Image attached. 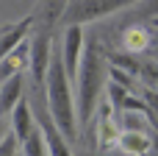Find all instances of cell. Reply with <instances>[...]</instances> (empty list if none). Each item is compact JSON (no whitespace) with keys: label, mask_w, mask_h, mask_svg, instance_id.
<instances>
[{"label":"cell","mask_w":158,"mask_h":156,"mask_svg":"<svg viewBox=\"0 0 158 156\" xmlns=\"http://www.w3.org/2000/svg\"><path fill=\"white\" fill-rule=\"evenodd\" d=\"M78 95H75V114L81 123H89L94 117L97 100L106 89L108 81V59L103 53V47L97 45V39H89L83 45V56H81V67H78Z\"/></svg>","instance_id":"cell-1"},{"label":"cell","mask_w":158,"mask_h":156,"mask_svg":"<svg viewBox=\"0 0 158 156\" xmlns=\"http://www.w3.org/2000/svg\"><path fill=\"white\" fill-rule=\"evenodd\" d=\"M47 114L56 123V128L64 134L67 142H72L78 137V114H75V95H72V84L64 73V61H61V50H53L50 56V67H47Z\"/></svg>","instance_id":"cell-2"},{"label":"cell","mask_w":158,"mask_h":156,"mask_svg":"<svg viewBox=\"0 0 158 156\" xmlns=\"http://www.w3.org/2000/svg\"><path fill=\"white\" fill-rule=\"evenodd\" d=\"M122 6L128 3H119V0H92V3H67L61 20L69 25H81V22H89V20H100V17H108L114 11H119Z\"/></svg>","instance_id":"cell-3"},{"label":"cell","mask_w":158,"mask_h":156,"mask_svg":"<svg viewBox=\"0 0 158 156\" xmlns=\"http://www.w3.org/2000/svg\"><path fill=\"white\" fill-rule=\"evenodd\" d=\"M61 61H64V73L69 78V84L78 78V67H81V56H83V28L81 25H69L61 36Z\"/></svg>","instance_id":"cell-4"},{"label":"cell","mask_w":158,"mask_h":156,"mask_svg":"<svg viewBox=\"0 0 158 156\" xmlns=\"http://www.w3.org/2000/svg\"><path fill=\"white\" fill-rule=\"evenodd\" d=\"M50 56H53V42L47 33H36L31 42V78L36 87H42L47 81V67H50Z\"/></svg>","instance_id":"cell-5"},{"label":"cell","mask_w":158,"mask_h":156,"mask_svg":"<svg viewBox=\"0 0 158 156\" xmlns=\"http://www.w3.org/2000/svg\"><path fill=\"white\" fill-rule=\"evenodd\" d=\"M31 25H33V14H25L22 20L8 22L6 28H0V61H3L11 50H17V47L25 42V36H28Z\"/></svg>","instance_id":"cell-6"},{"label":"cell","mask_w":158,"mask_h":156,"mask_svg":"<svg viewBox=\"0 0 158 156\" xmlns=\"http://www.w3.org/2000/svg\"><path fill=\"white\" fill-rule=\"evenodd\" d=\"M25 67H31V42H22L17 50H11L3 61H0V84L14 78V75H22Z\"/></svg>","instance_id":"cell-7"},{"label":"cell","mask_w":158,"mask_h":156,"mask_svg":"<svg viewBox=\"0 0 158 156\" xmlns=\"http://www.w3.org/2000/svg\"><path fill=\"white\" fill-rule=\"evenodd\" d=\"M39 131H42V137H44V145H47V156H72L69 145H67V140H64V134L56 128V123L50 120L47 109L42 112V126H39Z\"/></svg>","instance_id":"cell-8"},{"label":"cell","mask_w":158,"mask_h":156,"mask_svg":"<svg viewBox=\"0 0 158 156\" xmlns=\"http://www.w3.org/2000/svg\"><path fill=\"white\" fill-rule=\"evenodd\" d=\"M33 131H36V128H33V114H31L28 100L22 98V100L14 106V112H11V134H14L17 140H22V142H25Z\"/></svg>","instance_id":"cell-9"},{"label":"cell","mask_w":158,"mask_h":156,"mask_svg":"<svg viewBox=\"0 0 158 156\" xmlns=\"http://www.w3.org/2000/svg\"><path fill=\"white\" fill-rule=\"evenodd\" d=\"M22 89H25V75H14L0 84V114L14 112V106L22 100Z\"/></svg>","instance_id":"cell-10"},{"label":"cell","mask_w":158,"mask_h":156,"mask_svg":"<svg viewBox=\"0 0 158 156\" xmlns=\"http://www.w3.org/2000/svg\"><path fill=\"white\" fill-rule=\"evenodd\" d=\"M117 148L125 156H147L153 151V137L150 134H119Z\"/></svg>","instance_id":"cell-11"},{"label":"cell","mask_w":158,"mask_h":156,"mask_svg":"<svg viewBox=\"0 0 158 156\" xmlns=\"http://www.w3.org/2000/svg\"><path fill=\"white\" fill-rule=\"evenodd\" d=\"M97 140H100V148H111V145H117V140H119V126H117V120L111 117V106H108V103L103 106V114H100V120H97Z\"/></svg>","instance_id":"cell-12"},{"label":"cell","mask_w":158,"mask_h":156,"mask_svg":"<svg viewBox=\"0 0 158 156\" xmlns=\"http://www.w3.org/2000/svg\"><path fill=\"white\" fill-rule=\"evenodd\" d=\"M117 126H119V134H150V123L142 112H122Z\"/></svg>","instance_id":"cell-13"},{"label":"cell","mask_w":158,"mask_h":156,"mask_svg":"<svg viewBox=\"0 0 158 156\" xmlns=\"http://www.w3.org/2000/svg\"><path fill=\"white\" fill-rule=\"evenodd\" d=\"M122 47H125L128 53H142V50H147V47H150V33H147V28H142V25L128 28V31L122 33Z\"/></svg>","instance_id":"cell-14"},{"label":"cell","mask_w":158,"mask_h":156,"mask_svg":"<svg viewBox=\"0 0 158 156\" xmlns=\"http://www.w3.org/2000/svg\"><path fill=\"white\" fill-rule=\"evenodd\" d=\"M22 156H47V145L42 131H33L25 142H22Z\"/></svg>","instance_id":"cell-15"},{"label":"cell","mask_w":158,"mask_h":156,"mask_svg":"<svg viewBox=\"0 0 158 156\" xmlns=\"http://www.w3.org/2000/svg\"><path fill=\"white\" fill-rule=\"evenodd\" d=\"M14 154H17V137L6 134L3 142H0V156H14Z\"/></svg>","instance_id":"cell-16"},{"label":"cell","mask_w":158,"mask_h":156,"mask_svg":"<svg viewBox=\"0 0 158 156\" xmlns=\"http://www.w3.org/2000/svg\"><path fill=\"white\" fill-rule=\"evenodd\" d=\"M142 73H144V78H147L150 84L158 87V64H142Z\"/></svg>","instance_id":"cell-17"},{"label":"cell","mask_w":158,"mask_h":156,"mask_svg":"<svg viewBox=\"0 0 158 156\" xmlns=\"http://www.w3.org/2000/svg\"><path fill=\"white\" fill-rule=\"evenodd\" d=\"M3 137H6V131H3V126H0V142H3Z\"/></svg>","instance_id":"cell-18"}]
</instances>
